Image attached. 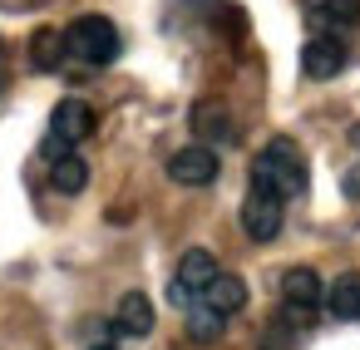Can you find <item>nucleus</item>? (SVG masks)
Here are the masks:
<instances>
[{
    "label": "nucleus",
    "mask_w": 360,
    "mask_h": 350,
    "mask_svg": "<svg viewBox=\"0 0 360 350\" xmlns=\"http://www.w3.org/2000/svg\"><path fill=\"white\" fill-rule=\"evenodd\" d=\"M252 193H266L276 197L281 207L291 197L306 193V153L291 143V138H271L257 158H252Z\"/></svg>",
    "instance_id": "obj_1"
},
{
    "label": "nucleus",
    "mask_w": 360,
    "mask_h": 350,
    "mask_svg": "<svg viewBox=\"0 0 360 350\" xmlns=\"http://www.w3.org/2000/svg\"><path fill=\"white\" fill-rule=\"evenodd\" d=\"M119 50H124V40H119V30H114L109 15H79V20L65 30V55H75V60L89 65V70L114 65Z\"/></svg>",
    "instance_id": "obj_2"
},
{
    "label": "nucleus",
    "mask_w": 360,
    "mask_h": 350,
    "mask_svg": "<svg viewBox=\"0 0 360 350\" xmlns=\"http://www.w3.org/2000/svg\"><path fill=\"white\" fill-rule=\"evenodd\" d=\"M94 134V109L84 99H60L55 114H50V138H45V158H65L75 143H84Z\"/></svg>",
    "instance_id": "obj_3"
},
{
    "label": "nucleus",
    "mask_w": 360,
    "mask_h": 350,
    "mask_svg": "<svg viewBox=\"0 0 360 350\" xmlns=\"http://www.w3.org/2000/svg\"><path fill=\"white\" fill-rule=\"evenodd\" d=\"M212 276H217V257H212L207 247L183 252V261H178V271H173V286H168V301L188 311V306L207 291V281H212Z\"/></svg>",
    "instance_id": "obj_4"
},
{
    "label": "nucleus",
    "mask_w": 360,
    "mask_h": 350,
    "mask_svg": "<svg viewBox=\"0 0 360 350\" xmlns=\"http://www.w3.org/2000/svg\"><path fill=\"white\" fill-rule=\"evenodd\" d=\"M281 301H286V311H291L296 320H311V316L321 311V301H326V286H321V276H316L311 266H291V271L281 276Z\"/></svg>",
    "instance_id": "obj_5"
},
{
    "label": "nucleus",
    "mask_w": 360,
    "mask_h": 350,
    "mask_svg": "<svg viewBox=\"0 0 360 350\" xmlns=\"http://www.w3.org/2000/svg\"><path fill=\"white\" fill-rule=\"evenodd\" d=\"M345 70V45L335 35H311L301 50V74L306 79H335Z\"/></svg>",
    "instance_id": "obj_6"
},
{
    "label": "nucleus",
    "mask_w": 360,
    "mask_h": 350,
    "mask_svg": "<svg viewBox=\"0 0 360 350\" xmlns=\"http://www.w3.org/2000/svg\"><path fill=\"white\" fill-rule=\"evenodd\" d=\"M168 173H173V183H183V188H207V183L217 178V153L202 148V143L178 148V153L168 158Z\"/></svg>",
    "instance_id": "obj_7"
},
{
    "label": "nucleus",
    "mask_w": 360,
    "mask_h": 350,
    "mask_svg": "<svg viewBox=\"0 0 360 350\" xmlns=\"http://www.w3.org/2000/svg\"><path fill=\"white\" fill-rule=\"evenodd\" d=\"M281 202L276 197H266V193H247V202H242V232L252 237V242H271L276 232H281Z\"/></svg>",
    "instance_id": "obj_8"
},
{
    "label": "nucleus",
    "mask_w": 360,
    "mask_h": 350,
    "mask_svg": "<svg viewBox=\"0 0 360 350\" xmlns=\"http://www.w3.org/2000/svg\"><path fill=\"white\" fill-rule=\"evenodd\" d=\"M193 306H202V311H212V316L232 320V316L247 306V281H242V276H227V271H217V276L207 281V291H202Z\"/></svg>",
    "instance_id": "obj_9"
},
{
    "label": "nucleus",
    "mask_w": 360,
    "mask_h": 350,
    "mask_svg": "<svg viewBox=\"0 0 360 350\" xmlns=\"http://www.w3.org/2000/svg\"><path fill=\"white\" fill-rule=\"evenodd\" d=\"M114 330L143 340V335L153 330V301H148L143 291H124V301H119V311H114Z\"/></svg>",
    "instance_id": "obj_10"
},
{
    "label": "nucleus",
    "mask_w": 360,
    "mask_h": 350,
    "mask_svg": "<svg viewBox=\"0 0 360 350\" xmlns=\"http://www.w3.org/2000/svg\"><path fill=\"white\" fill-rule=\"evenodd\" d=\"M301 11H306V20L330 25V30L360 25V0H301Z\"/></svg>",
    "instance_id": "obj_11"
},
{
    "label": "nucleus",
    "mask_w": 360,
    "mask_h": 350,
    "mask_svg": "<svg viewBox=\"0 0 360 350\" xmlns=\"http://www.w3.org/2000/svg\"><path fill=\"white\" fill-rule=\"evenodd\" d=\"M326 311L335 320H360V271H345L335 286H326Z\"/></svg>",
    "instance_id": "obj_12"
},
{
    "label": "nucleus",
    "mask_w": 360,
    "mask_h": 350,
    "mask_svg": "<svg viewBox=\"0 0 360 350\" xmlns=\"http://www.w3.org/2000/svg\"><path fill=\"white\" fill-rule=\"evenodd\" d=\"M50 183H55V193L75 197V193H84V188H89V163H84L79 153H65V158H55V163H50Z\"/></svg>",
    "instance_id": "obj_13"
},
{
    "label": "nucleus",
    "mask_w": 360,
    "mask_h": 350,
    "mask_svg": "<svg viewBox=\"0 0 360 350\" xmlns=\"http://www.w3.org/2000/svg\"><path fill=\"white\" fill-rule=\"evenodd\" d=\"M30 55H35V70L55 74V70H60V60H65V35H60V30H35Z\"/></svg>",
    "instance_id": "obj_14"
},
{
    "label": "nucleus",
    "mask_w": 360,
    "mask_h": 350,
    "mask_svg": "<svg viewBox=\"0 0 360 350\" xmlns=\"http://www.w3.org/2000/svg\"><path fill=\"white\" fill-rule=\"evenodd\" d=\"M193 129L207 134V138H227V134H232V124H227V114H222L217 104H198V109H193Z\"/></svg>",
    "instance_id": "obj_15"
},
{
    "label": "nucleus",
    "mask_w": 360,
    "mask_h": 350,
    "mask_svg": "<svg viewBox=\"0 0 360 350\" xmlns=\"http://www.w3.org/2000/svg\"><path fill=\"white\" fill-rule=\"evenodd\" d=\"M222 316H212V311H202V306H188V335L193 340H217L222 335Z\"/></svg>",
    "instance_id": "obj_16"
},
{
    "label": "nucleus",
    "mask_w": 360,
    "mask_h": 350,
    "mask_svg": "<svg viewBox=\"0 0 360 350\" xmlns=\"http://www.w3.org/2000/svg\"><path fill=\"white\" fill-rule=\"evenodd\" d=\"M340 188H345V197H355V202H360V163H355V168L340 178Z\"/></svg>",
    "instance_id": "obj_17"
},
{
    "label": "nucleus",
    "mask_w": 360,
    "mask_h": 350,
    "mask_svg": "<svg viewBox=\"0 0 360 350\" xmlns=\"http://www.w3.org/2000/svg\"><path fill=\"white\" fill-rule=\"evenodd\" d=\"M350 143H355V148H360V129H350Z\"/></svg>",
    "instance_id": "obj_18"
},
{
    "label": "nucleus",
    "mask_w": 360,
    "mask_h": 350,
    "mask_svg": "<svg viewBox=\"0 0 360 350\" xmlns=\"http://www.w3.org/2000/svg\"><path fill=\"white\" fill-rule=\"evenodd\" d=\"M94 350H119V345H94Z\"/></svg>",
    "instance_id": "obj_19"
}]
</instances>
